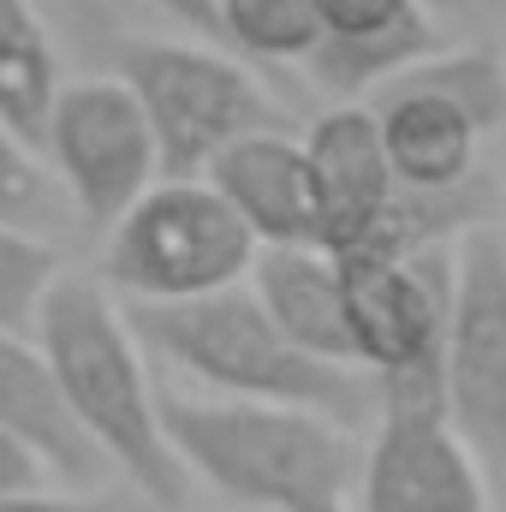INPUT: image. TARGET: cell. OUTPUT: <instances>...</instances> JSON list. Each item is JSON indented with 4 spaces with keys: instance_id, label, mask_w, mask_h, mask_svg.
Wrapping results in <instances>:
<instances>
[{
    "instance_id": "1",
    "label": "cell",
    "mask_w": 506,
    "mask_h": 512,
    "mask_svg": "<svg viewBox=\"0 0 506 512\" xmlns=\"http://www.w3.org/2000/svg\"><path fill=\"white\" fill-rule=\"evenodd\" d=\"M36 346L54 364L84 435L102 447L108 471H120L155 512H185V465L161 429V387L149 382V358L126 304H114L108 280L60 274L36 310Z\"/></svg>"
},
{
    "instance_id": "2",
    "label": "cell",
    "mask_w": 506,
    "mask_h": 512,
    "mask_svg": "<svg viewBox=\"0 0 506 512\" xmlns=\"http://www.w3.org/2000/svg\"><path fill=\"white\" fill-rule=\"evenodd\" d=\"M161 429L185 477L209 483L239 512H352L364 441L328 411L233 393H161Z\"/></svg>"
},
{
    "instance_id": "3",
    "label": "cell",
    "mask_w": 506,
    "mask_h": 512,
    "mask_svg": "<svg viewBox=\"0 0 506 512\" xmlns=\"http://www.w3.org/2000/svg\"><path fill=\"white\" fill-rule=\"evenodd\" d=\"M143 352L173 364L209 393L233 399H274V405H304L328 411L352 429L376 423V382L358 364H334L304 352L256 298L251 280L203 292V298H173V304H131Z\"/></svg>"
},
{
    "instance_id": "4",
    "label": "cell",
    "mask_w": 506,
    "mask_h": 512,
    "mask_svg": "<svg viewBox=\"0 0 506 512\" xmlns=\"http://www.w3.org/2000/svg\"><path fill=\"white\" fill-rule=\"evenodd\" d=\"M340 262L352 364L376 382V411H447L441 352L453 310V245L352 251Z\"/></svg>"
},
{
    "instance_id": "5",
    "label": "cell",
    "mask_w": 506,
    "mask_h": 512,
    "mask_svg": "<svg viewBox=\"0 0 506 512\" xmlns=\"http://www.w3.org/2000/svg\"><path fill=\"white\" fill-rule=\"evenodd\" d=\"M256 251V233L203 173H161L102 233V280L131 304H173L251 280Z\"/></svg>"
},
{
    "instance_id": "6",
    "label": "cell",
    "mask_w": 506,
    "mask_h": 512,
    "mask_svg": "<svg viewBox=\"0 0 506 512\" xmlns=\"http://www.w3.org/2000/svg\"><path fill=\"white\" fill-rule=\"evenodd\" d=\"M120 78L137 90L155 149H161V173H203L233 137L262 126H286L280 102L268 96V84L245 66V54H233L227 42H126L120 54Z\"/></svg>"
},
{
    "instance_id": "7",
    "label": "cell",
    "mask_w": 506,
    "mask_h": 512,
    "mask_svg": "<svg viewBox=\"0 0 506 512\" xmlns=\"http://www.w3.org/2000/svg\"><path fill=\"white\" fill-rule=\"evenodd\" d=\"M441 405L489 489L506 501V233L495 227H465L453 239Z\"/></svg>"
},
{
    "instance_id": "8",
    "label": "cell",
    "mask_w": 506,
    "mask_h": 512,
    "mask_svg": "<svg viewBox=\"0 0 506 512\" xmlns=\"http://www.w3.org/2000/svg\"><path fill=\"white\" fill-rule=\"evenodd\" d=\"M48 173L66 191L72 221L90 233H108L131 203L161 179V149L155 126L126 78H72L48 102L42 126Z\"/></svg>"
},
{
    "instance_id": "9",
    "label": "cell",
    "mask_w": 506,
    "mask_h": 512,
    "mask_svg": "<svg viewBox=\"0 0 506 512\" xmlns=\"http://www.w3.org/2000/svg\"><path fill=\"white\" fill-rule=\"evenodd\" d=\"M489 477L447 411H376L352 512H489Z\"/></svg>"
},
{
    "instance_id": "10",
    "label": "cell",
    "mask_w": 506,
    "mask_h": 512,
    "mask_svg": "<svg viewBox=\"0 0 506 512\" xmlns=\"http://www.w3.org/2000/svg\"><path fill=\"white\" fill-rule=\"evenodd\" d=\"M435 48L441 24L429 0H322V42L304 66L334 102H364Z\"/></svg>"
},
{
    "instance_id": "11",
    "label": "cell",
    "mask_w": 506,
    "mask_h": 512,
    "mask_svg": "<svg viewBox=\"0 0 506 512\" xmlns=\"http://www.w3.org/2000/svg\"><path fill=\"white\" fill-rule=\"evenodd\" d=\"M376 126H381V149L393 161V179L399 191H417V197H447V191H465L477 185V167H483V137L453 96L417 84V78H387L376 96Z\"/></svg>"
},
{
    "instance_id": "12",
    "label": "cell",
    "mask_w": 506,
    "mask_h": 512,
    "mask_svg": "<svg viewBox=\"0 0 506 512\" xmlns=\"http://www.w3.org/2000/svg\"><path fill=\"white\" fill-rule=\"evenodd\" d=\"M203 179L239 209V221L256 233V245H316V179L304 137L286 126H262L233 137Z\"/></svg>"
},
{
    "instance_id": "13",
    "label": "cell",
    "mask_w": 506,
    "mask_h": 512,
    "mask_svg": "<svg viewBox=\"0 0 506 512\" xmlns=\"http://www.w3.org/2000/svg\"><path fill=\"white\" fill-rule=\"evenodd\" d=\"M0 429L18 435L54 483L72 489H96L108 483V459L102 447L84 435V423L72 417L66 393L54 382L48 352L36 346V334L24 328H0Z\"/></svg>"
},
{
    "instance_id": "14",
    "label": "cell",
    "mask_w": 506,
    "mask_h": 512,
    "mask_svg": "<svg viewBox=\"0 0 506 512\" xmlns=\"http://www.w3.org/2000/svg\"><path fill=\"white\" fill-rule=\"evenodd\" d=\"M251 286L268 316L316 358L352 364L346 334V298H340V262L322 245H262L251 262Z\"/></svg>"
},
{
    "instance_id": "15",
    "label": "cell",
    "mask_w": 506,
    "mask_h": 512,
    "mask_svg": "<svg viewBox=\"0 0 506 512\" xmlns=\"http://www.w3.org/2000/svg\"><path fill=\"white\" fill-rule=\"evenodd\" d=\"M60 90V54L30 0H0V114L42 149L48 102Z\"/></svg>"
},
{
    "instance_id": "16",
    "label": "cell",
    "mask_w": 506,
    "mask_h": 512,
    "mask_svg": "<svg viewBox=\"0 0 506 512\" xmlns=\"http://www.w3.org/2000/svg\"><path fill=\"white\" fill-rule=\"evenodd\" d=\"M215 30L245 60H310L322 42V0H215Z\"/></svg>"
},
{
    "instance_id": "17",
    "label": "cell",
    "mask_w": 506,
    "mask_h": 512,
    "mask_svg": "<svg viewBox=\"0 0 506 512\" xmlns=\"http://www.w3.org/2000/svg\"><path fill=\"white\" fill-rule=\"evenodd\" d=\"M393 78H417V84L453 96L483 131L506 126V66H501V54H489V48H447V42H441L435 54L411 60V66L393 72Z\"/></svg>"
},
{
    "instance_id": "18",
    "label": "cell",
    "mask_w": 506,
    "mask_h": 512,
    "mask_svg": "<svg viewBox=\"0 0 506 512\" xmlns=\"http://www.w3.org/2000/svg\"><path fill=\"white\" fill-rule=\"evenodd\" d=\"M66 215H72V209H66V191H60V179L48 173L42 149L0 114V221H6V227H36V233H48V227L66 221Z\"/></svg>"
},
{
    "instance_id": "19",
    "label": "cell",
    "mask_w": 506,
    "mask_h": 512,
    "mask_svg": "<svg viewBox=\"0 0 506 512\" xmlns=\"http://www.w3.org/2000/svg\"><path fill=\"white\" fill-rule=\"evenodd\" d=\"M60 274H66V256L48 233L0 221V328L36 334V310Z\"/></svg>"
},
{
    "instance_id": "20",
    "label": "cell",
    "mask_w": 506,
    "mask_h": 512,
    "mask_svg": "<svg viewBox=\"0 0 506 512\" xmlns=\"http://www.w3.org/2000/svg\"><path fill=\"white\" fill-rule=\"evenodd\" d=\"M0 512H149V501L137 489H72V483H36V489H12L0 495Z\"/></svg>"
},
{
    "instance_id": "21",
    "label": "cell",
    "mask_w": 506,
    "mask_h": 512,
    "mask_svg": "<svg viewBox=\"0 0 506 512\" xmlns=\"http://www.w3.org/2000/svg\"><path fill=\"white\" fill-rule=\"evenodd\" d=\"M36 483H54V477H48V465H42L18 435H6V429H0V495H12V489H36Z\"/></svg>"
},
{
    "instance_id": "22",
    "label": "cell",
    "mask_w": 506,
    "mask_h": 512,
    "mask_svg": "<svg viewBox=\"0 0 506 512\" xmlns=\"http://www.w3.org/2000/svg\"><path fill=\"white\" fill-rule=\"evenodd\" d=\"M143 6H155L161 18H173V24H185V30L209 36V42H221V30H215V0H143Z\"/></svg>"
},
{
    "instance_id": "23",
    "label": "cell",
    "mask_w": 506,
    "mask_h": 512,
    "mask_svg": "<svg viewBox=\"0 0 506 512\" xmlns=\"http://www.w3.org/2000/svg\"><path fill=\"white\" fill-rule=\"evenodd\" d=\"M429 6H435V18H441V12H459L465 0H429Z\"/></svg>"
}]
</instances>
